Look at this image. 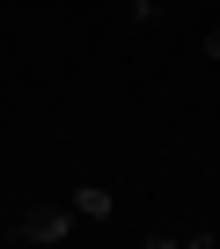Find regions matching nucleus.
I'll use <instances>...</instances> for the list:
<instances>
[{
    "label": "nucleus",
    "instance_id": "2",
    "mask_svg": "<svg viewBox=\"0 0 220 249\" xmlns=\"http://www.w3.org/2000/svg\"><path fill=\"white\" fill-rule=\"evenodd\" d=\"M73 213H81V220H103V213H110V191H73Z\"/></svg>",
    "mask_w": 220,
    "mask_h": 249
},
{
    "label": "nucleus",
    "instance_id": "1",
    "mask_svg": "<svg viewBox=\"0 0 220 249\" xmlns=\"http://www.w3.org/2000/svg\"><path fill=\"white\" fill-rule=\"evenodd\" d=\"M15 234H22V242H59V234H66V205H30Z\"/></svg>",
    "mask_w": 220,
    "mask_h": 249
},
{
    "label": "nucleus",
    "instance_id": "3",
    "mask_svg": "<svg viewBox=\"0 0 220 249\" xmlns=\"http://www.w3.org/2000/svg\"><path fill=\"white\" fill-rule=\"evenodd\" d=\"M205 59H213V66H220V22H213V30H205Z\"/></svg>",
    "mask_w": 220,
    "mask_h": 249
}]
</instances>
